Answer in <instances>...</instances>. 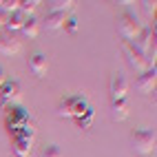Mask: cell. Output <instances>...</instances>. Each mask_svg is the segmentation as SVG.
Listing matches in <instances>:
<instances>
[{"instance_id":"6da1fadb","label":"cell","mask_w":157,"mask_h":157,"mask_svg":"<svg viewBox=\"0 0 157 157\" xmlns=\"http://www.w3.org/2000/svg\"><path fill=\"white\" fill-rule=\"evenodd\" d=\"M89 109L86 95H69L58 104V117H73L78 120L82 113Z\"/></svg>"},{"instance_id":"7a4b0ae2","label":"cell","mask_w":157,"mask_h":157,"mask_svg":"<svg viewBox=\"0 0 157 157\" xmlns=\"http://www.w3.org/2000/svg\"><path fill=\"white\" fill-rule=\"evenodd\" d=\"M131 142H133V151L137 155H151L155 151L157 137H155V131H151V128H137V131H133Z\"/></svg>"},{"instance_id":"3957f363","label":"cell","mask_w":157,"mask_h":157,"mask_svg":"<svg viewBox=\"0 0 157 157\" xmlns=\"http://www.w3.org/2000/svg\"><path fill=\"white\" fill-rule=\"evenodd\" d=\"M122 49H124V56H126V62L131 64V69H135L137 73H144L146 69H155V67H151L148 58H146L133 42H126V40H124V42H122Z\"/></svg>"},{"instance_id":"277c9868","label":"cell","mask_w":157,"mask_h":157,"mask_svg":"<svg viewBox=\"0 0 157 157\" xmlns=\"http://www.w3.org/2000/svg\"><path fill=\"white\" fill-rule=\"evenodd\" d=\"M142 31V22L137 20V16L131 13V11H124L117 20V33L126 40V42H131V40L135 38Z\"/></svg>"},{"instance_id":"5b68a950","label":"cell","mask_w":157,"mask_h":157,"mask_svg":"<svg viewBox=\"0 0 157 157\" xmlns=\"http://www.w3.org/2000/svg\"><path fill=\"white\" fill-rule=\"evenodd\" d=\"M131 42L137 47L146 58H148V53H153V58H155V25L153 27H142V31Z\"/></svg>"},{"instance_id":"8992f818","label":"cell","mask_w":157,"mask_h":157,"mask_svg":"<svg viewBox=\"0 0 157 157\" xmlns=\"http://www.w3.org/2000/svg\"><path fill=\"white\" fill-rule=\"evenodd\" d=\"M20 84L16 80H7L2 86H0V109H11V106H16L18 104V100H20Z\"/></svg>"},{"instance_id":"52a82bcc","label":"cell","mask_w":157,"mask_h":157,"mask_svg":"<svg viewBox=\"0 0 157 157\" xmlns=\"http://www.w3.org/2000/svg\"><path fill=\"white\" fill-rule=\"evenodd\" d=\"M5 122H7V131H16V128H20V126H25V124L31 122V115H29V111L25 106L16 104V106H11L7 111Z\"/></svg>"},{"instance_id":"ba28073f","label":"cell","mask_w":157,"mask_h":157,"mask_svg":"<svg viewBox=\"0 0 157 157\" xmlns=\"http://www.w3.org/2000/svg\"><path fill=\"white\" fill-rule=\"evenodd\" d=\"M109 93H111V102L126 98V93H128V82H126V78H124L122 73H113V75H111Z\"/></svg>"},{"instance_id":"9c48e42d","label":"cell","mask_w":157,"mask_h":157,"mask_svg":"<svg viewBox=\"0 0 157 157\" xmlns=\"http://www.w3.org/2000/svg\"><path fill=\"white\" fill-rule=\"evenodd\" d=\"M157 84V71L155 69H146L144 73H140V78L135 80V89L140 93H153Z\"/></svg>"},{"instance_id":"30bf717a","label":"cell","mask_w":157,"mask_h":157,"mask_svg":"<svg viewBox=\"0 0 157 157\" xmlns=\"http://www.w3.org/2000/svg\"><path fill=\"white\" fill-rule=\"evenodd\" d=\"M29 71L33 73L36 78H44L47 71H49V60L44 53H40V51H36V53L29 56Z\"/></svg>"},{"instance_id":"8fae6325","label":"cell","mask_w":157,"mask_h":157,"mask_svg":"<svg viewBox=\"0 0 157 157\" xmlns=\"http://www.w3.org/2000/svg\"><path fill=\"white\" fill-rule=\"evenodd\" d=\"M111 117H113V122H124L128 117V100L126 98L111 102Z\"/></svg>"},{"instance_id":"7c38bea8","label":"cell","mask_w":157,"mask_h":157,"mask_svg":"<svg viewBox=\"0 0 157 157\" xmlns=\"http://www.w3.org/2000/svg\"><path fill=\"white\" fill-rule=\"evenodd\" d=\"M20 49H22V42H20L16 36H2V38H0V53L13 56V53H18Z\"/></svg>"},{"instance_id":"4fadbf2b","label":"cell","mask_w":157,"mask_h":157,"mask_svg":"<svg viewBox=\"0 0 157 157\" xmlns=\"http://www.w3.org/2000/svg\"><path fill=\"white\" fill-rule=\"evenodd\" d=\"M64 22H67V13H56V11H49V13L44 16V20H42V25H44L49 31L62 29V27H64Z\"/></svg>"},{"instance_id":"5bb4252c","label":"cell","mask_w":157,"mask_h":157,"mask_svg":"<svg viewBox=\"0 0 157 157\" xmlns=\"http://www.w3.org/2000/svg\"><path fill=\"white\" fill-rule=\"evenodd\" d=\"M27 18H29V16H25L22 11H13V13H9L7 22H5V31H9V36H11L13 31H20Z\"/></svg>"},{"instance_id":"9a60e30c","label":"cell","mask_w":157,"mask_h":157,"mask_svg":"<svg viewBox=\"0 0 157 157\" xmlns=\"http://www.w3.org/2000/svg\"><path fill=\"white\" fill-rule=\"evenodd\" d=\"M13 153L18 157H29L31 155V146H33V140H25V137H13L11 140Z\"/></svg>"},{"instance_id":"2e32d148","label":"cell","mask_w":157,"mask_h":157,"mask_svg":"<svg viewBox=\"0 0 157 157\" xmlns=\"http://www.w3.org/2000/svg\"><path fill=\"white\" fill-rule=\"evenodd\" d=\"M20 33H22L25 38H36V36L40 33V22H38V18H33V16H29V18L25 20V25H22V29H20Z\"/></svg>"},{"instance_id":"e0dca14e","label":"cell","mask_w":157,"mask_h":157,"mask_svg":"<svg viewBox=\"0 0 157 157\" xmlns=\"http://www.w3.org/2000/svg\"><path fill=\"white\" fill-rule=\"evenodd\" d=\"M36 126H33V122H29V124H25V126H20V128H16V131H9V135H11V140L13 137H25V140H33L36 137Z\"/></svg>"},{"instance_id":"ac0fdd59","label":"cell","mask_w":157,"mask_h":157,"mask_svg":"<svg viewBox=\"0 0 157 157\" xmlns=\"http://www.w3.org/2000/svg\"><path fill=\"white\" fill-rule=\"evenodd\" d=\"M49 5V11H56V13H69L73 7H75V2L73 0H51Z\"/></svg>"},{"instance_id":"d6986e66","label":"cell","mask_w":157,"mask_h":157,"mask_svg":"<svg viewBox=\"0 0 157 157\" xmlns=\"http://www.w3.org/2000/svg\"><path fill=\"white\" fill-rule=\"evenodd\" d=\"M93 120H95V111L89 106V109L75 120V124H78V128H91V126H93Z\"/></svg>"},{"instance_id":"ffe728a7","label":"cell","mask_w":157,"mask_h":157,"mask_svg":"<svg viewBox=\"0 0 157 157\" xmlns=\"http://www.w3.org/2000/svg\"><path fill=\"white\" fill-rule=\"evenodd\" d=\"M38 0H20V5H18V11H22L25 16H33V11L38 9Z\"/></svg>"},{"instance_id":"44dd1931","label":"cell","mask_w":157,"mask_h":157,"mask_svg":"<svg viewBox=\"0 0 157 157\" xmlns=\"http://www.w3.org/2000/svg\"><path fill=\"white\" fill-rule=\"evenodd\" d=\"M40 157H62V151H60V146L49 144V146H44V151L40 153Z\"/></svg>"},{"instance_id":"7402d4cb","label":"cell","mask_w":157,"mask_h":157,"mask_svg":"<svg viewBox=\"0 0 157 157\" xmlns=\"http://www.w3.org/2000/svg\"><path fill=\"white\" fill-rule=\"evenodd\" d=\"M62 29H64L67 33H75V31H78V18L75 16H67V22H64Z\"/></svg>"},{"instance_id":"603a6c76","label":"cell","mask_w":157,"mask_h":157,"mask_svg":"<svg viewBox=\"0 0 157 157\" xmlns=\"http://www.w3.org/2000/svg\"><path fill=\"white\" fill-rule=\"evenodd\" d=\"M142 7H144V11L148 13V16H155V9H157V2H155V0H153V2H151V0H146V2H142Z\"/></svg>"},{"instance_id":"cb8c5ba5","label":"cell","mask_w":157,"mask_h":157,"mask_svg":"<svg viewBox=\"0 0 157 157\" xmlns=\"http://www.w3.org/2000/svg\"><path fill=\"white\" fill-rule=\"evenodd\" d=\"M7 18H9V16H7L5 11H0V27H2V29H5V22H7Z\"/></svg>"},{"instance_id":"d4e9b609","label":"cell","mask_w":157,"mask_h":157,"mask_svg":"<svg viewBox=\"0 0 157 157\" xmlns=\"http://www.w3.org/2000/svg\"><path fill=\"white\" fill-rule=\"evenodd\" d=\"M5 82H7V75H5V69H2V67H0V86H2V84H5Z\"/></svg>"}]
</instances>
